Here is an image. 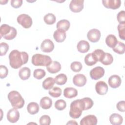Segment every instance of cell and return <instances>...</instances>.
<instances>
[{
  "instance_id": "f1b7e54d",
  "label": "cell",
  "mask_w": 125,
  "mask_h": 125,
  "mask_svg": "<svg viewBox=\"0 0 125 125\" xmlns=\"http://www.w3.org/2000/svg\"><path fill=\"white\" fill-rule=\"evenodd\" d=\"M67 80L66 75L63 73H61L57 75L55 78V83L60 85L64 84L66 83Z\"/></svg>"
},
{
  "instance_id": "f35d334b",
  "label": "cell",
  "mask_w": 125,
  "mask_h": 125,
  "mask_svg": "<svg viewBox=\"0 0 125 125\" xmlns=\"http://www.w3.org/2000/svg\"><path fill=\"white\" fill-rule=\"evenodd\" d=\"M82 67L83 66L81 62L78 61L72 62L70 65V68L71 70L75 72H80L82 69Z\"/></svg>"
},
{
  "instance_id": "d6a6232c",
  "label": "cell",
  "mask_w": 125,
  "mask_h": 125,
  "mask_svg": "<svg viewBox=\"0 0 125 125\" xmlns=\"http://www.w3.org/2000/svg\"><path fill=\"white\" fill-rule=\"evenodd\" d=\"M113 62V58L112 55L109 53H105L104 56L102 61L100 62L104 65H108L111 64Z\"/></svg>"
},
{
  "instance_id": "e0dca14e",
  "label": "cell",
  "mask_w": 125,
  "mask_h": 125,
  "mask_svg": "<svg viewBox=\"0 0 125 125\" xmlns=\"http://www.w3.org/2000/svg\"><path fill=\"white\" fill-rule=\"evenodd\" d=\"M47 70L51 74L56 73L61 69V65L57 61H52L51 63L46 66Z\"/></svg>"
},
{
  "instance_id": "7402d4cb",
  "label": "cell",
  "mask_w": 125,
  "mask_h": 125,
  "mask_svg": "<svg viewBox=\"0 0 125 125\" xmlns=\"http://www.w3.org/2000/svg\"><path fill=\"white\" fill-rule=\"evenodd\" d=\"M70 22L65 19L59 21L56 25L57 29L61 30L63 31H67L70 27Z\"/></svg>"
},
{
  "instance_id": "d4e9b609",
  "label": "cell",
  "mask_w": 125,
  "mask_h": 125,
  "mask_svg": "<svg viewBox=\"0 0 125 125\" xmlns=\"http://www.w3.org/2000/svg\"><path fill=\"white\" fill-rule=\"evenodd\" d=\"M40 109L39 104L35 102H31L28 104L27 106L28 112L31 115L37 114Z\"/></svg>"
},
{
  "instance_id": "277c9868",
  "label": "cell",
  "mask_w": 125,
  "mask_h": 125,
  "mask_svg": "<svg viewBox=\"0 0 125 125\" xmlns=\"http://www.w3.org/2000/svg\"><path fill=\"white\" fill-rule=\"evenodd\" d=\"M17 30L13 27L10 26L6 24H3L0 27V38L3 37L7 40L14 39L17 36Z\"/></svg>"
},
{
  "instance_id": "ab89813d",
  "label": "cell",
  "mask_w": 125,
  "mask_h": 125,
  "mask_svg": "<svg viewBox=\"0 0 125 125\" xmlns=\"http://www.w3.org/2000/svg\"><path fill=\"white\" fill-rule=\"evenodd\" d=\"M39 121L41 125H49L51 123V119L48 115H44L41 116Z\"/></svg>"
},
{
  "instance_id": "83f0119b",
  "label": "cell",
  "mask_w": 125,
  "mask_h": 125,
  "mask_svg": "<svg viewBox=\"0 0 125 125\" xmlns=\"http://www.w3.org/2000/svg\"><path fill=\"white\" fill-rule=\"evenodd\" d=\"M97 62L92 53L87 54L84 57V62L88 66H92L96 64Z\"/></svg>"
},
{
  "instance_id": "4dcf8cb0",
  "label": "cell",
  "mask_w": 125,
  "mask_h": 125,
  "mask_svg": "<svg viewBox=\"0 0 125 125\" xmlns=\"http://www.w3.org/2000/svg\"><path fill=\"white\" fill-rule=\"evenodd\" d=\"M113 50L119 54H123L125 52V45L123 42L118 41L117 44L112 48Z\"/></svg>"
},
{
  "instance_id": "60d3db41",
  "label": "cell",
  "mask_w": 125,
  "mask_h": 125,
  "mask_svg": "<svg viewBox=\"0 0 125 125\" xmlns=\"http://www.w3.org/2000/svg\"><path fill=\"white\" fill-rule=\"evenodd\" d=\"M8 74V70L7 68L3 65H0V77L1 79L6 78Z\"/></svg>"
},
{
  "instance_id": "6da1fadb",
  "label": "cell",
  "mask_w": 125,
  "mask_h": 125,
  "mask_svg": "<svg viewBox=\"0 0 125 125\" xmlns=\"http://www.w3.org/2000/svg\"><path fill=\"white\" fill-rule=\"evenodd\" d=\"M28 58L29 56L26 52L13 50L9 55V64L12 68L18 69L26 64L28 61Z\"/></svg>"
},
{
  "instance_id": "44dd1931",
  "label": "cell",
  "mask_w": 125,
  "mask_h": 125,
  "mask_svg": "<svg viewBox=\"0 0 125 125\" xmlns=\"http://www.w3.org/2000/svg\"><path fill=\"white\" fill-rule=\"evenodd\" d=\"M78 95L77 90L73 87H66L64 89L63 95L65 97L69 99L75 97Z\"/></svg>"
},
{
  "instance_id": "9a60e30c",
  "label": "cell",
  "mask_w": 125,
  "mask_h": 125,
  "mask_svg": "<svg viewBox=\"0 0 125 125\" xmlns=\"http://www.w3.org/2000/svg\"><path fill=\"white\" fill-rule=\"evenodd\" d=\"M97 119L94 115H88L84 117L80 122L81 125H96Z\"/></svg>"
},
{
  "instance_id": "f6af8a7d",
  "label": "cell",
  "mask_w": 125,
  "mask_h": 125,
  "mask_svg": "<svg viewBox=\"0 0 125 125\" xmlns=\"http://www.w3.org/2000/svg\"><path fill=\"white\" fill-rule=\"evenodd\" d=\"M117 109L121 112H125V101H121L119 102L116 105Z\"/></svg>"
},
{
  "instance_id": "d590c367",
  "label": "cell",
  "mask_w": 125,
  "mask_h": 125,
  "mask_svg": "<svg viewBox=\"0 0 125 125\" xmlns=\"http://www.w3.org/2000/svg\"><path fill=\"white\" fill-rule=\"evenodd\" d=\"M45 71L42 69H36L34 71L33 76L38 80H41L45 76Z\"/></svg>"
},
{
  "instance_id": "7bdbcfd3",
  "label": "cell",
  "mask_w": 125,
  "mask_h": 125,
  "mask_svg": "<svg viewBox=\"0 0 125 125\" xmlns=\"http://www.w3.org/2000/svg\"><path fill=\"white\" fill-rule=\"evenodd\" d=\"M117 19L120 23H125V11L122 10L120 11L117 16Z\"/></svg>"
},
{
  "instance_id": "4316f807",
  "label": "cell",
  "mask_w": 125,
  "mask_h": 125,
  "mask_svg": "<svg viewBox=\"0 0 125 125\" xmlns=\"http://www.w3.org/2000/svg\"><path fill=\"white\" fill-rule=\"evenodd\" d=\"M55 83V79L52 77H48L45 79L42 82V87L45 90H48L51 89Z\"/></svg>"
},
{
  "instance_id": "74e56055",
  "label": "cell",
  "mask_w": 125,
  "mask_h": 125,
  "mask_svg": "<svg viewBox=\"0 0 125 125\" xmlns=\"http://www.w3.org/2000/svg\"><path fill=\"white\" fill-rule=\"evenodd\" d=\"M119 36L120 39L123 40H125V23H119L117 27Z\"/></svg>"
},
{
  "instance_id": "1f68e13d",
  "label": "cell",
  "mask_w": 125,
  "mask_h": 125,
  "mask_svg": "<svg viewBox=\"0 0 125 125\" xmlns=\"http://www.w3.org/2000/svg\"><path fill=\"white\" fill-rule=\"evenodd\" d=\"M44 21L48 25L54 24L56 21V18L55 16L52 13H48L46 14L43 17Z\"/></svg>"
},
{
  "instance_id": "4fadbf2b",
  "label": "cell",
  "mask_w": 125,
  "mask_h": 125,
  "mask_svg": "<svg viewBox=\"0 0 125 125\" xmlns=\"http://www.w3.org/2000/svg\"><path fill=\"white\" fill-rule=\"evenodd\" d=\"M102 3L106 8L114 10L120 7L121 1L120 0H103Z\"/></svg>"
},
{
  "instance_id": "b9f144b4",
  "label": "cell",
  "mask_w": 125,
  "mask_h": 125,
  "mask_svg": "<svg viewBox=\"0 0 125 125\" xmlns=\"http://www.w3.org/2000/svg\"><path fill=\"white\" fill-rule=\"evenodd\" d=\"M0 56L5 55L9 49V45L5 42H1L0 44Z\"/></svg>"
},
{
  "instance_id": "d6986e66",
  "label": "cell",
  "mask_w": 125,
  "mask_h": 125,
  "mask_svg": "<svg viewBox=\"0 0 125 125\" xmlns=\"http://www.w3.org/2000/svg\"><path fill=\"white\" fill-rule=\"evenodd\" d=\"M53 38L58 42H63L66 38V33L65 31L61 30H56L53 34Z\"/></svg>"
},
{
  "instance_id": "7c38bea8",
  "label": "cell",
  "mask_w": 125,
  "mask_h": 125,
  "mask_svg": "<svg viewBox=\"0 0 125 125\" xmlns=\"http://www.w3.org/2000/svg\"><path fill=\"white\" fill-rule=\"evenodd\" d=\"M54 44L53 42L49 39H45L42 41L41 45V49L42 52L49 53L53 50Z\"/></svg>"
},
{
  "instance_id": "30bf717a",
  "label": "cell",
  "mask_w": 125,
  "mask_h": 125,
  "mask_svg": "<svg viewBox=\"0 0 125 125\" xmlns=\"http://www.w3.org/2000/svg\"><path fill=\"white\" fill-rule=\"evenodd\" d=\"M20 118V113L17 108L10 109L7 113V119L12 123H16Z\"/></svg>"
},
{
  "instance_id": "8fae6325",
  "label": "cell",
  "mask_w": 125,
  "mask_h": 125,
  "mask_svg": "<svg viewBox=\"0 0 125 125\" xmlns=\"http://www.w3.org/2000/svg\"><path fill=\"white\" fill-rule=\"evenodd\" d=\"M95 90L98 94L104 95L108 91V85L105 82L100 81L95 84Z\"/></svg>"
},
{
  "instance_id": "603a6c76",
  "label": "cell",
  "mask_w": 125,
  "mask_h": 125,
  "mask_svg": "<svg viewBox=\"0 0 125 125\" xmlns=\"http://www.w3.org/2000/svg\"><path fill=\"white\" fill-rule=\"evenodd\" d=\"M31 74L30 68L27 67H24L21 68L19 71V76L22 80H26L29 78Z\"/></svg>"
},
{
  "instance_id": "e575fe53",
  "label": "cell",
  "mask_w": 125,
  "mask_h": 125,
  "mask_svg": "<svg viewBox=\"0 0 125 125\" xmlns=\"http://www.w3.org/2000/svg\"><path fill=\"white\" fill-rule=\"evenodd\" d=\"M62 89L59 87L55 86L49 90V94L54 98H57L60 97L62 94Z\"/></svg>"
},
{
  "instance_id": "9c48e42d",
  "label": "cell",
  "mask_w": 125,
  "mask_h": 125,
  "mask_svg": "<svg viewBox=\"0 0 125 125\" xmlns=\"http://www.w3.org/2000/svg\"><path fill=\"white\" fill-rule=\"evenodd\" d=\"M101 37V32L97 29H92L90 30L87 34L88 40L92 42H98Z\"/></svg>"
},
{
  "instance_id": "52a82bcc",
  "label": "cell",
  "mask_w": 125,
  "mask_h": 125,
  "mask_svg": "<svg viewBox=\"0 0 125 125\" xmlns=\"http://www.w3.org/2000/svg\"><path fill=\"white\" fill-rule=\"evenodd\" d=\"M83 0H72L69 4V8L74 13H78L83 8Z\"/></svg>"
},
{
  "instance_id": "8992f818",
  "label": "cell",
  "mask_w": 125,
  "mask_h": 125,
  "mask_svg": "<svg viewBox=\"0 0 125 125\" xmlns=\"http://www.w3.org/2000/svg\"><path fill=\"white\" fill-rule=\"evenodd\" d=\"M17 22L24 28H29L32 25V18L26 14H22L18 16Z\"/></svg>"
},
{
  "instance_id": "5b68a950",
  "label": "cell",
  "mask_w": 125,
  "mask_h": 125,
  "mask_svg": "<svg viewBox=\"0 0 125 125\" xmlns=\"http://www.w3.org/2000/svg\"><path fill=\"white\" fill-rule=\"evenodd\" d=\"M52 62V59L50 56L41 54L33 55L31 59L32 63L35 66H47Z\"/></svg>"
},
{
  "instance_id": "ba28073f",
  "label": "cell",
  "mask_w": 125,
  "mask_h": 125,
  "mask_svg": "<svg viewBox=\"0 0 125 125\" xmlns=\"http://www.w3.org/2000/svg\"><path fill=\"white\" fill-rule=\"evenodd\" d=\"M104 69L101 66H97L92 69L90 71V76L93 80H97L104 76Z\"/></svg>"
},
{
  "instance_id": "cb8c5ba5",
  "label": "cell",
  "mask_w": 125,
  "mask_h": 125,
  "mask_svg": "<svg viewBox=\"0 0 125 125\" xmlns=\"http://www.w3.org/2000/svg\"><path fill=\"white\" fill-rule=\"evenodd\" d=\"M52 105V101L48 97H44L40 100V106L43 109L50 108Z\"/></svg>"
},
{
  "instance_id": "5bb4252c",
  "label": "cell",
  "mask_w": 125,
  "mask_h": 125,
  "mask_svg": "<svg viewBox=\"0 0 125 125\" xmlns=\"http://www.w3.org/2000/svg\"><path fill=\"white\" fill-rule=\"evenodd\" d=\"M86 77L82 74H78L75 75L73 78V83L77 86L82 87L84 86L86 83Z\"/></svg>"
},
{
  "instance_id": "ffe728a7",
  "label": "cell",
  "mask_w": 125,
  "mask_h": 125,
  "mask_svg": "<svg viewBox=\"0 0 125 125\" xmlns=\"http://www.w3.org/2000/svg\"><path fill=\"white\" fill-rule=\"evenodd\" d=\"M109 121L112 125H120L123 123V118L121 115L117 113H113L110 115Z\"/></svg>"
},
{
  "instance_id": "3957f363",
  "label": "cell",
  "mask_w": 125,
  "mask_h": 125,
  "mask_svg": "<svg viewBox=\"0 0 125 125\" xmlns=\"http://www.w3.org/2000/svg\"><path fill=\"white\" fill-rule=\"evenodd\" d=\"M83 110V106L81 99H77L73 101L70 104L69 116L73 119L79 118Z\"/></svg>"
},
{
  "instance_id": "7a4b0ae2",
  "label": "cell",
  "mask_w": 125,
  "mask_h": 125,
  "mask_svg": "<svg viewBox=\"0 0 125 125\" xmlns=\"http://www.w3.org/2000/svg\"><path fill=\"white\" fill-rule=\"evenodd\" d=\"M8 99L12 107L17 109L22 108L25 103L24 100L17 91H10L8 94Z\"/></svg>"
},
{
  "instance_id": "484cf974",
  "label": "cell",
  "mask_w": 125,
  "mask_h": 125,
  "mask_svg": "<svg viewBox=\"0 0 125 125\" xmlns=\"http://www.w3.org/2000/svg\"><path fill=\"white\" fill-rule=\"evenodd\" d=\"M117 39L115 36L112 34L108 35L105 39V43L106 45L110 48H113L117 44Z\"/></svg>"
},
{
  "instance_id": "ee69618b",
  "label": "cell",
  "mask_w": 125,
  "mask_h": 125,
  "mask_svg": "<svg viewBox=\"0 0 125 125\" xmlns=\"http://www.w3.org/2000/svg\"><path fill=\"white\" fill-rule=\"evenodd\" d=\"M22 4V0H11V5L15 8H18L21 7Z\"/></svg>"
},
{
  "instance_id": "2e32d148",
  "label": "cell",
  "mask_w": 125,
  "mask_h": 125,
  "mask_svg": "<svg viewBox=\"0 0 125 125\" xmlns=\"http://www.w3.org/2000/svg\"><path fill=\"white\" fill-rule=\"evenodd\" d=\"M122 80L120 77L117 75L111 76L108 80V83L109 86L113 88L119 87L121 84Z\"/></svg>"
},
{
  "instance_id": "f546056e",
  "label": "cell",
  "mask_w": 125,
  "mask_h": 125,
  "mask_svg": "<svg viewBox=\"0 0 125 125\" xmlns=\"http://www.w3.org/2000/svg\"><path fill=\"white\" fill-rule=\"evenodd\" d=\"M81 100L83 104V110H88L93 106L94 103L91 98L88 97H85L81 99Z\"/></svg>"
},
{
  "instance_id": "ac0fdd59",
  "label": "cell",
  "mask_w": 125,
  "mask_h": 125,
  "mask_svg": "<svg viewBox=\"0 0 125 125\" xmlns=\"http://www.w3.org/2000/svg\"><path fill=\"white\" fill-rule=\"evenodd\" d=\"M77 48L79 52L84 53L89 50L90 45L88 42L84 40H81L78 43Z\"/></svg>"
},
{
  "instance_id": "836d02e7",
  "label": "cell",
  "mask_w": 125,
  "mask_h": 125,
  "mask_svg": "<svg viewBox=\"0 0 125 125\" xmlns=\"http://www.w3.org/2000/svg\"><path fill=\"white\" fill-rule=\"evenodd\" d=\"M92 54L98 62H101L104 56L105 52L102 49H97L93 51Z\"/></svg>"
},
{
  "instance_id": "8d00e7d4",
  "label": "cell",
  "mask_w": 125,
  "mask_h": 125,
  "mask_svg": "<svg viewBox=\"0 0 125 125\" xmlns=\"http://www.w3.org/2000/svg\"><path fill=\"white\" fill-rule=\"evenodd\" d=\"M55 107L58 110H62L66 106V103L65 101L62 99L57 100L54 104Z\"/></svg>"
}]
</instances>
